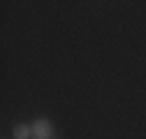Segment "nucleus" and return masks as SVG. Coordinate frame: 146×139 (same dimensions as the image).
Masks as SVG:
<instances>
[{
  "label": "nucleus",
  "mask_w": 146,
  "mask_h": 139,
  "mask_svg": "<svg viewBox=\"0 0 146 139\" xmlns=\"http://www.w3.org/2000/svg\"><path fill=\"white\" fill-rule=\"evenodd\" d=\"M30 128H33L35 139H51V137H53V123L46 120V118H37Z\"/></svg>",
  "instance_id": "nucleus-1"
},
{
  "label": "nucleus",
  "mask_w": 146,
  "mask_h": 139,
  "mask_svg": "<svg viewBox=\"0 0 146 139\" xmlns=\"http://www.w3.org/2000/svg\"><path fill=\"white\" fill-rule=\"evenodd\" d=\"M30 134H33V128L28 123H19V125L14 128V132H12L14 139H30Z\"/></svg>",
  "instance_id": "nucleus-2"
}]
</instances>
